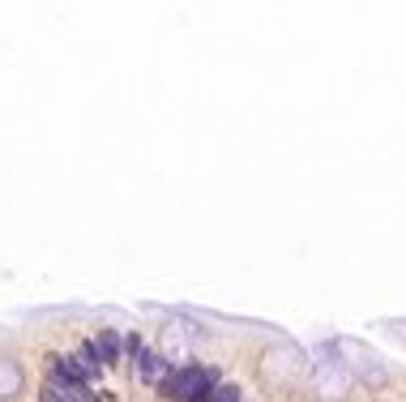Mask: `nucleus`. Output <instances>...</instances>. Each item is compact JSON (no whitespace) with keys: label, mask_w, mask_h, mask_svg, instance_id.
<instances>
[{"label":"nucleus","mask_w":406,"mask_h":402,"mask_svg":"<svg viewBox=\"0 0 406 402\" xmlns=\"http://www.w3.org/2000/svg\"><path fill=\"white\" fill-rule=\"evenodd\" d=\"M94 347H98V355H103V364H112V359L120 355V338H116L112 329H103V334H98V343H94Z\"/></svg>","instance_id":"3"},{"label":"nucleus","mask_w":406,"mask_h":402,"mask_svg":"<svg viewBox=\"0 0 406 402\" xmlns=\"http://www.w3.org/2000/svg\"><path fill=\"white\" fill-rule=\"evenodd\" d=\"M206 402H240V389H235V385H214V394Z\"/></svg>","instance_id":"6"},{"label":"nucleus","mask_w":406,"mask_h":402,"mask_svg":"<svg viewBox=\"0 0 406 402\" xmlns=\"http://www.w3.org/2000/svg\"><path fill=\"white\" fill-rule=\"evenodd\" d=\"M214 373L210 368H176V373L163 377V398H176V402H206L214 394Z\"/></svg>","instance_id":"1"},{"label":"nucleus","mask_w":406,"mask_h":402,"mask_svg":"<svg viewBox=\"0 0 406 402\" xmlns=\"http://www.w3.org/2000/svg\"><path fill=\"white\" fill-rule=\"evenodd\" d=\"M77 364H82V373H86V377H94V373H98V364H103V355H98L94 343H82V359H77Z\"/></svg>","instance_id":"4"},{"label":"nucleus","mask_w":406,"mask_h":402,"mask_svg":"<svg viewBox=\"0 0 406 402\" xmlns=\"http://www.w3.org/2000/svg\"><path fill=\"white\" fill-rule=\"evenodd\" d=\"M158 373H167V359L154 351H142V377H158Z\"/></svg>","instance_id":"5"},{"label":"nucleus","mask_w":406,"mask_h":402,"mask_svg":"<svg viewBox=\"0 0 406 402\" xmlns=\"http://www.w3.org/2000/svg\"><path fill=\"white\" fill-rule=\"evenodd\" d=\"M124 351L128 355H142V338H137V334H128V338H124Z\"/></svg>","instance_id":"7"},{"label":"nucleus","mask_w":406,"mask_h":402,"mask_svg":"<svg viewBox=\"0 0 406 402\" xmlns=\"http://www.w3.org/2000/svg\"><path fill=\"white\" fill-rule=\"evenodd\" d=\"M47 373H52V377H56V385H64V389H77V394H86V389H90V377L82 373V364H77V359L47 355Z\"/></svg>","instance_id":"2"}]
</instances>
